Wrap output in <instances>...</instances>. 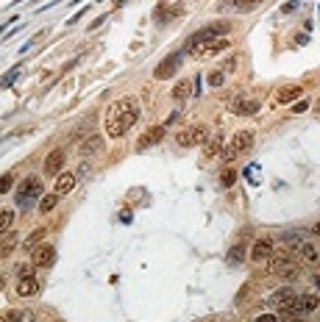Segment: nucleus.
I'll return each instance as SVG.
<instances>
[{
    "label": "nucleus",
    "instance_id": "obj_27",
    "mask_svg": "<svg viewBox=\"0 0 320 322\" xmlns=\"http://www.w3.org/2000/svg\"><path fill=\"white\" fill-rule=\"evenodd\" d=\"M12 220H14L12 209H3V217H0V228H3V233L12 231Z\"/></svg>",
    "mask_w": 320,
    "mask_h": 322
},
{
    "label": "nucleus",
    "instance_id": "obj_10",
    "mask_svg": "<svg viewBox=\"0 0 320 322\" xmlns=\"http://www.w3.org/2000/svg\"><path fill=\"white\" fill-rule=\"evenodd\" d=\"M320 308V297L317 294H298V303H295V316H309L312 311Z\"/></svg>",
    "mask_w": 320,
    "mask_h": 322
},
{
    "label": "nucleus",
    "instance_id": "obj_24",
    "mask_svg": "<svg viewBox=\"0 0 320 322\" xmlns=\"http://www.w3.org/2000/svg\"><path fill=\"white\" fill-rule=\"evenodd\" d=\"M223 81H226V72L223 70H215V72H209V75H206V84H209L211 89L223 86Z\"/></svg>",
    "mask_w": 320,
    "mask_h": 322
},
{
    "label": "nucleus",
    "instance_id": "obj_34",
    "mask_svg": "<svg viewBox=\"0 0 320 322\" xmlns=\"http://www.w3.org/2000/svg\"><path fill=\"white\" fill-rule=\"evenodd\" d=\"M312 233H314V236H320V222H317V225L312 228Z\"/></svg>",
    "mask_w": 320,
    "mask_h": 322
},
{
    "label": "nucleus",
    "instance_id": "obj_35",
    "mask_svg": "<svg viewBox=\"0 0 320 322\" xmlns=\"http://www.w3.org/2000/svg\"><path fill=\"white\" fill-rule=\"evenodd\" d=\"M120 3H123V0H115V6H120Z\"/></svg>",
    "mask_w": 320,
    "mask_h": 322
},
{
    "label": "nucleus",
    "instance_id": "obj_16",
    "mask_svg": "<svg viewBox=\"0 0 320 322\" xmlns=\"http://www.w3.org/2000/svg\"><path fill=\"white\" fill-rule=\"evenodd\" d=\"M231 48V42L229 39H215V42H209V45H203V48L198 50V56H203V59H209V56H220V53H226V50Z\"/></svg>",
    "mask_w": 320,
    "mask_h": 322
},
{
    "label": "nucleus",
    "instance_id": "obj_2",
    "mask_svg": "<svg viewBox=\"0 0 320 322\" xmlns=\"http://www.w3.org/2000/svg\"><path fill=\"white\" fill-rule=\"evenodd\" d=\"M226 34H229V23H215V25H206V28L195 31L187 39V53H198L203 45L215 42V39H223Z\"/></svg>",
    "mask_w": 320,
    "mask_h": 322
},
{
    "label": "nucleus",
    "instance_id": "obj_1",
    "mask_svg": "<svg viewBox=\"0 0 320 322\" xmlns=\"http://www.w3.org/2000/svg\"><path fill=\"white\" fill-rule=\"evenodd\" d=\"M139 119V103L137 97H120L109 106L106 111V136L120 139L134 128V122Z\"/></svg>",
    "mask_w": 320,
    "mask_h": 322
},
{
    "label": "nucleus",
    "instance_id": "obj_31",
    "mask_svg": "<svg viewBox=\"0 0 320 322\" xmlns=\"http://www.w3.org/2000/svg\"><path fill=\"white\" fill-rule=\"evenodd\" d=\"M12 181H14V178H12V175H9V173L3 175V181H0V192H3V195H6L9 189H12Z\"/></svg>",
    "mask_w": 320,
    "mask_h": 322
},
{
    "label": "nucleus",
    "instance_id": "obj_29",
    "mask_svg": "<svg viewBox=\"0 0 320 322\" xmlns=\"http://www.w3.org/2000/svg\"><path fill=\"white\" fill-rule=\"evenodd\" d=\"M242 250H245V247H242V245H237V247H231V253H229V258H231V261H242V258H245V253H242Z\"/></svg>",
    "mask_w": 320,
    "mask_h": 322
},
{
    "label": "nucleus",
    "instance_id": "obj_36",
    "mask_svg": "<svg viewBox=\"0 0 320 322\" xmlns=\"http://www.w3.org/2000/svg\"><path fill=\"white\" fill-rule=\"evenodd\" d=\"M292 322H306V319H292Z\"/></svg>",
    "mask_w": 320,
    "mask_h": 322
},
{
    "label": "nucleus",
    "instance_id": "obj_25",
    "mask_svg": "<svg viewBox=\"0 0 320 322\" xmlns=\"http://www.w3.org/2000/svg\"><path fill=\"white\" fill-rule=\"evenodd\" d=\"M45 233H48V228H39V231H34V233H31V236L23 242V247H25V250H34V247H37V242L45 236Z\"/></svg>",
    "mask_w": 320,
    "mask_h": 322
},
{
    "label": "nucleus",
    "instance_id": "obj_22",
    "mask_svg": "<svg viewBox=\"0 0 320 322\" xmlns=\"http://www.w3.org/2000/svg\"><path fill=\"white\" fill-rule=\"evenodd\" d=\"M59 197H61V195H56V192H53V195H45L42 200H39V211H42V214L53 211V209H56V203H59Z\"/></svg>",
    "mask_w": 320,
    "mask_h": 322
},
{
    "label": "nucleus",
    "instance_id": "obj_21",
    "mask_svg": "<svg viewBox=\"0 0 320 322\" xmlns=\"http://www.w3.org/2000/svg\"><path fill=\"white\" fill-rule=\"evenodd\" d=\"M231 6H234V12L248 14V12H254V9H259V6H262V0H234Z\"/></svg>",
    "mask_w": 320,
    "mask_h": 322
},
{
    "label": "nucleus",
    "instance_id": "obj_12",
    "mask_svg": "<svg viewBox=\"0 0 320 322\" xmlns=\"http://www.w3.org/2000/svg\"><path fill=\"white\" fill-rule=\"evenodd\" d=\"M61 167H64V150H53V153L45 158V175H53V178H59Z\"/></svg>",
    "mask_w": 320,
    "mask_h": 322
},
{
    "label": "nucleus",
    "instance_id": "obj_8",
    "mask_svg": "<svg viewBox=\"0 0 320 322\" xmlns=\"http://www.w3.org/2000/svg\"><path fill=\"white\" fill-rule=\"evenodd\" d=\"M270 275H284V278H292V275H295V264H292V258L287 256V253L273 256L270 258Z\"/></svg>",
    "mask_w": 320,
    "mask_h": 322
},
{
    "label": "nucleus",
    "instance_id": "obj_17",
    "mask_svg": "<svg viewBox=\"0 0 320 322\" xmlns=\"http://www.w3.org/2000/svg\"><path fill=\"white\" fill-rule=\"evenodd\" d=\"M100 147H103V136H100V133H89V136H86L84 142H81L78 153L84 155V158H89V155H92V153H97Z\"/></svg>",
    "mask_w": 320,
    "mask_h": 322
},
{
    "label": "nucleus",
    "instance_id": "obj_6",
    "mask_svg": "<svg viewBox=\"0 0 320 322\" xmlns=\"http://www.w3.org/2000/svg\"><path fill=\"white\" fill-rule=\"evenodd\" d=\"M181 59H184V53L167 56V59H164L162 64L153 70V78H156V81H167L170 75H175V72H178V67H181Z\"/></svg>",
    "mask_w": 320,
    "mask_h": 322
},
{
    "label": "nucleus",
    "instance_id": "obj_18",
    "mask_svg": "<svg viewBox=\"0 0 320 322\" xmlns=\"http://www.w3.org/2000/svg\"><path fill=\"white\" fill-rule=\"evenodd\" d=\"M75 189V175H70V173H61L59 178H56V195H70V192Z\"/></svg>",
    "mask_w": 320,
    "mask_h": 322
},
{
    "label": "nucleus",
    "instance_id": "obj_9",
    "mask_svg": "<svg viewBox=\"0 0 320 322\" xmlns=\"http://www.w3.org/2000/svg\"><path fill=\"white\" fill-rule=\"evenodd\" d=\"M164 133H167V125H153V128H148V131L139 136L137 150H145V147H153V144H159V142L164 139Z\"/></svg>",
    "mask_w": 320,
    "mask_h": 322
},
{
    "label": "nucleus",
    "instance_id": "obj_14",
    "mask_svg": "<svg viewBox=\"0 0 320 322\" xmlns=\"http://www.w3.org/2000/svg\"><path fill=\"white\" fill-rule=\"evenodd\" d=\"M295 303H298V294L292 292V289H281V292H278V308H281V314L295 316Z\"/></svg>",
    "mask_w": 320,
    "mask_h": 322
},
{
    "label": "nucleus",
    "instance_id": "obj_23",
    "mask_svg": "<svg viewBox=\"0 0 320 322\" xmlns=\"http://www.w3.org/2000/svg\"><path fill=\"white\" fill-rule=\"evenodd\" d=\"M234 111H237V114H256V111H259V103H256V100L234 103Z\"/></svg>",
    "mask_w": 320,
    "mask_h": 322
},
{
    "label": "nucleus",
    "instance_id": "obj_7",
    "mask_svg": "<svg viewBox=\"0 0 320 322\" xmlns=\"http://www.w3.org/2000/svg\"><path fill=\"white\" fill-rule=\"evenodd\" d=\"M53 261H56V247L53 245H37L34 250H31V264H34V267L45 269Z\"/></svg>",
    "mask_w": 320,
    "mask_h": 322
},
{
    "label": "nucleus",
    "instance_id": "obj_4",
    "mask_svg": "<svg viewBox=\"0 0 320 322\" xmlns=\"http://www.w3.org/2000/svg\"><path fill=\"white\" fill-rule=\"evenodd\" d=\"M251 147H254V131H240V133H234V136H231V142H229V147H226L223 158L226 161H234L237 155L248 153Z\"/></svg>",
    "mask_w": 320,
    "mask_h": 322
},
{
    "label": "nucleus",
    "instance_id": "obj_20",
    "mask_svg": "<svg viewBox=\"0 0 320 322\" xmlns=\"http://www.w3.org/2000/svg\"><path fill=\"white\" fill-rule=\"evenodd\" d=\"M189 92H192V81H187V78H184V81H178V84L173 86V97H175V100L189 97Z\"/></svg>",
    "mask_w": 320,
    "mask_h": 322
},
{
    "label": "nucleus",
    "instance_id": "obj_19",
    "mask_svg": "<svg viewBox=\"0 0 320 322\" xmlns=\"http://www.w3.org/2000/svg\"><path fill=\"white\" fill-rule=\"evenodd\" d=\"M303 95V89L301 86H284V89H278V95H276V103H281V106H287V103H292V100H298V97Z\"/></svg>",
    "mask_w": 320,
    "mask_h": 322
},
{
    "label": "nucleus",
    "instance_id": "obj_33",
    "mask_svg": "<svg viewBox=\"0 0 320 322\" xmlns=\"http://www.w3.org/2000/svg\"><path fill=\"white\" fill-rule=\"evenodd\" d=\"M295 6H298V0H290V3H287V6H284V9H281V12H284V14H290V12H292V9H295Z\"/></svg>",
    "mask_w": 320,
    "mask_h": 322
},
{
    "label": "nucleus",
    "instance_id": "obj_15",
    "mask_svg": "<svg viewBox=\"0 0 320 322\" xmlns=\"http://www.w3.org/2000/svg\"><path fill=\"white\" fill-rule=\"evenodd\" d=\"M273 256V242L270 239H256L254 247H251V258L254 261H265V258Z\"/></svg>",
    "mask_w": 320,
    "mask_h": 322
},
{
    "label": "nucleus",
    "instance_id": "obj_26",
    "mask_svg": "<svg viewBox=\"0 0 320 322\" xmlns=\"http://www.w3.org/2000/svg\"><path fill=\"white\" fill-rule=\"evenodd\" d=\"M220 153V139H209V142H206V147H203V158L209 161L211 155H218Z\"/></svg>",
    "mask_w": 320,
    "mask_h": 322
},
{
    "label": "nucleus",
    "instance_id": "obj_3",
    "mask_svg": "<svg viewBox=\"0 0 320 322\" xmlns=\"http://www.w3.org/2000/svg\"><path fill=\"white\" fill-rule=\"evenodd\" d=\"M42 197V181L37 175H28L23 178V184L17 186V203L20 206H34Z\"/></svg>",
    "mask_w": 320,
    "mask_h": 322
},
{
    "label": "nucleus",
    "instance_id": "obj_11",
    "mask_svg": "<svg viewBox=\"0 0 320 322\" xmlns=\"http://www.w3.org/2000/svg\"><path fill=\"white\" fill-rule=\"evenodd\" d=\"M292 250H295V256L301 258V261H306V264H314L320 258V253H317V247L312 245V242H295V247H292Z\"/></svg>",
    "mask_w": 320,
    "mask_h": 322
},
{
    "label": "nucleus",
    "instance_id": "obj_28",
    "mask_svg": "<svg viewBox=\"0 0 320 322\" xmlns=\"http://www.w3.org/2000/svg\"><path fill=\"white\" fill-rule=\"evenodd\" d=\"M220 181H223V186H234V181H237V173H234V170H223V175H220Z\"/></svg>",
    "mask_w": 320,
    "mask_h": 322
},
{
    "label": "nucleus",
    "instance_id": "obj_13",
    "mask_svg": "<svg viewBox=\"0 0 320 322\" xmlns=\"http://www.w3.org/2000/svg\"><path fill=\"white\" fill-rule=\"evenodd\" d=\"M37 292H39V280L34 278V275H23V278L17 280V294L20 297H34Z\"/></svg>",
    "mask_w": 320,
    "mask_h": 322
},
{
    "label": "nucleus",
    "instance_id": "obj_30",
    "mask_svg": "<svg viewBox=\"0 0 320 322\" xmlns=\"http://www.w3.org/2000/svg\"><path fill=\"white\" fill-rule=\"evenodd\" d=\"M3 322H23V314H20V311H6Z\"/></svg>",
    "mask_w": 320,
    "mask_h": 322
},
{
    "label": "nucleus",
    "instance_id": "obj_32",
    "mask_svg": "<svg viewBox=\"0 0 320 322\" xmlns=\"http://www.w3.org/2000/svg\"><path fill=\"white\" fill-rule=\"evenodd\" d=\"M254 322H276V314H262V316H256Z\"/></svg>",
    "mask_w": 320,
    "mask_h": 322
},
{
    "label": "nucleus",
    "instance_id": "obj_5",
    "mask_svg": "<svg viewBox=\"0 0 320 322\" xmlns=\"http://www.w3.org/2000/svg\"><path fill=\"white\" fill-rule=\"evenodd\" d=\"M175 139H178L181 147H195V144L209 142V128L206 125H192V128H187V131H181Z\"/></svg>",
    "mask_w": 320,
    "mask_h": 322
}]
</instances>
